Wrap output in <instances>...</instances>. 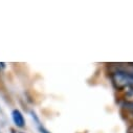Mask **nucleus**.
Wrapping results in <instances>:
<instances>
[{
    "label": "nucleus",
    "mask_w": 133,
    "mask_h": 133,
    "mask_svg": "<svg viewBox=\"0 0 133 133\" xmlns=\"http://www.w3.org/2000/svg\"><path fill=\"white\" fill-rule=\"evenodd\" d=\"M112 81L116 88L133 91V74L132 72L116 70L112 74Z\"/></svg>",
    "instance_id": "obj_1"
},
{
    "label": "nucleus",
    "mask_w": 133,
    "mask_h": 133,
    "mask_svg": "<svg viewBox=\"0 0 133 133\" xmlns=\"http://www.w3.org/2000/svg\"><path fill=\"white\" fill-rule=\"evenodd\" d=\"M12 118H13L14 124L18 128H23L25 126V119H24V116H23V114L21 113L20 110L14 109L13 112H12Z\"/></svg>",
    "instance_id": "obj_2"
},
{
    "label": "nucleus",
    "mask_w": 133,
    "mask_h": 133,
    "mask_svg": "<svg viewBox=\"0 0 133 133\" xmlns=\"http://www.w3.org/2000/svg\"><path fill=\"white\" fill-rule=\"evenodd\" d=\"M31 116H32V118H34L35 121H36V123H37V126H38V129H39V131H40V133H50V132H48L41 124H40V121H39V118L37 117V115L34 113V112H31Z\"/></svg>",
    "instance_id": "obj_3"
},
{
    "label": "nucleus",
    "mask_w": 133,
    "mask_h": 133,
    "mask_svg": "<svg viewBox=\"0 0 133 133\" xmlns=\"http://www.w3.org/2000/svg\"><path fill=\"white\" fill-rule=\"evenodd\" d=\"M5 67V63H0V70Z\"/></svg>",
    "instance_id": "obj_4"
},
{
    "label": "nucleus",
    "mask_w": 133,
    "mask_h": 133,
    "mask_svg": "<svg viewBox=\"0 0 133 133\" xmlns=\"http://www.w3.org/2000/svg\"><path fill=\"white\" fill-rule=\"evenodd\" d=\"M130 65H132V66H133V63H130Z\"/></svg>",
    "instance_id": "obj_5"
},
{
    "label": "nucleus",
    "mask_w": 133,
    "mask_h": 133,
    "mask_svg": "<svg viewBox=\"0 0 133 133\" xmlns=\"http://www.w3.org/2000/svg\"><path fill=\"white\" fill-rule=\"evenodd\" d=\"M12 133H14V131H12Z\"/></svg>",
    "instance_id": "obj_6"
},
{
    "label": "nucleus",
    "mask_w": 133,
    "mask_h": 133,
    "mask_svg": "<svg viewBox=\"0 0 133 133\" xmlns=\"http://www.w3.org/2000/svg\"><path fill=\"white\" fill-rule=\"evenodd\" d=\"M20 133H23V132H20Z\"/></svg>",
    "instance_id": "obj_7"
}]
</instances>
